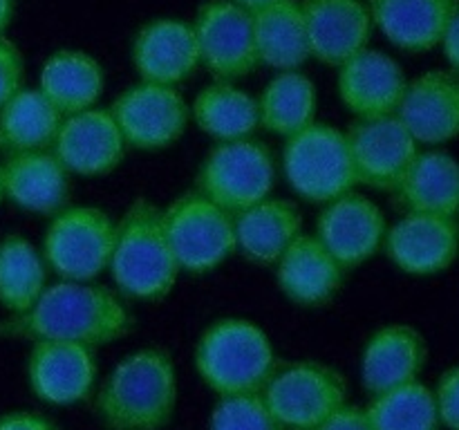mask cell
Masks as SVG:
<instances>
[{
  "instance_id": "obj_40",
  "label": "cell",
  "mask_w": 459,
  "mask_h": 430,
  "mask_svg": "<svg viewBox=\"0 0 459 430\" xmlns=\"http://www.w3.org/2000/svg\"><path fill=\"white\" fill-rule=\"evenodd\" d=\"M13 16V0H0V34L4 31V27L9 25Z\"/></svg>"
},
{
  "instance_id": "obj_3",
  "label": "cell",
  "mask_w": 459,
  "mask_h": 430,
  "mask_svg": "<svg viewBox=\"0 0 459 430\" xmlns=\"http://www.w3.org/2000/svg\"><path fill=\"white\" fill-rule=\"evenodd\" d=\"M108 271L121 294L143 303H160L178 285L182 269L170 249L161 209L148 197H137L117 222Z\"/></svg>"
},
{
  "instance_id": "obj_16",
  "label": "cell",
  "mask_w": 459,
  "mask_h": 430,
  "mask_svg": "<svg viewBox=\"0 0 459 430\" xmlns=\"http://www.w3.org/2000/svg\"><path fill=\"white\" fill-rule=\"evenodd\" d=\"M384 249L408 276H435L455 262L459 227L451 215L406 213L385 231Z\"/></svg>"
},
{
  "instance_id": "obj_41",
  "label": "cell",
  "mask_w": 459,
  "mask_h": 430,
  "mask_svg": "<svg viewBox=\"0 0 459 430\" xmlns=\"http://www.w3.org/2000/svg\"><path fill=\"white\" fill-rule=\"evenodd\" d=\"M233 3H238L240 7H245V9H249V12H255V9L267 7V4L276 3V0H233Z\"/></svg>"
},
{
  "instance_id": "obj_14",
  "label": "cell",
  "mask_w": 459,
  "mask_h": 430,
  "mask_svg": "<svg viewBox=\"0 0 459 430\" xmlns=\"http://www.w3.org/2000/svg\"><path fill=\"white\" fill-rule=\"evenodd\" d=\"M126 142L108 108H88L63 116L52 152L70 175L103 177L121 166Z\"/></svg>"
},
{
  "instance_id": "obj_34",
  "label": "cell",
  "mask_w": 459,
  "mask_h": 430,
  "mask_svg": "<svg viewBox=\"0 0 459 430\" xmlns=\"http://www.w3.org/2000/svg\"><path fill=\"white\" fill-rule=\"evenodd\" d=\"M209 430H285L264 403L263 392L220 397Z\"/></svg>"
},
{
  "instance_id": "obj_11",
  "label": "cell",
  "mask_w": 459,
  "mask_h": 430,
  "mask_svg": "<svg viewBox=\"0 0 459 430\" xmlns=\"http://www.w3.org/2000/svg\"><path fill=\"white\" fill-rule=\"evenodd\" d=\"M204 65L218 81H238L260 65L254 13L233 0H206L193 21Z\"/></svg>"
},
{
  "instance_id": "obj_35",
  "label": "cell",
  "mask_w": 459,
  "mask_h": 430,
  "mask_svg": "<svg viewBox=\"0 0 459 430\" xmlns=\"http://www.w3.org/2000/svg\"><path fill=\"white\" fill-rule=\"evenodd\" d=\"M25 81V61L12 40L0 36V108L22 88Z\"/></svg>"
},
{
  "instance_id": "obj_15",
  "label": "cell",
  "mask_w": 459,
  "mask_h": 430,
  "mask_svg": "<svg viewBox=\"0 0 459 430\" xmlns=\"http://www.w3.org/2000/svg\"><path fill=\"white\" fill-rule=\"evenodd\" d=\"M97 379L94 348L72 340H34L27 357V381L40 401L72 406L92 392Z\"/></svg>"
},
{
  "instance_id": "obj_30",
  "label": "cell",
  "mask_w": 459,
  "mask_h": 430,
  "mask_svg": "<svg viewBox=\"0 0 459 430\" xmlns=\"http://www.w3.org/2000/svg\"><path fill=\"white\" fill-rule=\"evenodd\" d=\"M255 101L260 128L276 137L290 139L316 121V85L300 70L276 72Z\"/></svg>"
},
{
  "instance_id": "obj_5",
  "label": "cell",
  "mask_w": 459,
  "mask_h": 430,
  "mask_svg": "<svg viewBox=\"0 0 459 430\" xmlns=\"http://www.w3.org/2000/svg\"><path fill=\"white\" fill-rule=\"evenodd\" d=\"M282 175L291 191L309 204H327L359 186L345 130L314 121L285 139Z\"/></svg>"
},
{
  "instance_id": "obj_22",
  "label": "cell",
  "mask_w": 459,
  "mask_h": 430,
  "mask_svg": "<svg viewBox=\"0 0 459 430\" xmlns=\"http://www.w3.org/2000/svg\"><path fill=\"white\" fill-rule=\"evenodd\" d=\"M70 177L65 166L49 150L9 152L0 164V182L7 200L30 213L54 215L67 206Z\"/></svg>"
},
{
  "instance_id": "obj_42",
  "label": "cell",
  "mask_w": 459,
  "mask_h": 430,
  "mask_svg": "<svg viewBox=\"0 0 459 430\" xmlns=\"http://www.w3.org/2000/svg\"><path fill=\"white\" fill-rule=\"evenodd\" d=\"M4 200V193H3V182H0V202Z\"/></svg>"
},
{
  "instance_id": "obj_31",
  "label": "cell",
  "mask_w": 459,
  "mask_h": 430,
  "mask_svg": "<svg viewBox=\"0 0 459 430\" xmlns=\"http://www.w3.org/2000/svg\"><path fill=\"white\" fill-rule=\"evenodd\" d=\"M61 124L58 108L39 88L22 85L0 108V143L9 152L49 150Z\"/></svg>"
},
{
  "instance_id": "obj_32",
  "label": "cell",
  "mask_w": 459,
  "mask_h": 430,
  "mask_svg": "<svg viewBox=\"0 0 459 430\" xmlns=\"http://www.w3.org/2000/svg\"><path fill=\"white\" fill-rule=\"evenodd\" d=\"M48 262L43 254L22 236L0 240V305L22 314L48 287Z\"/></svg>"
},
{
  "instance_id": "obj_23",
  "label": "cell",
  "mask_w": 459,
  "mask_h": 430,
  "mask_svg": "<svg viewBox=\"0 0 459 430\" xmlns=\"http://www.w3.org/2000/svg\"><path fill=\"white\" fill-rule=\"evenodd\" d=\"M426 340L420 331L406 322H390L379 327L368 339L361 357L363 388L375 394L388 392L403 383L417 381L424 370Z\"/></svg>"
},
{
  "instance_id": "obj_26",
  "label": "cell",
  "mask_w": 459,
  "mask_h": 430,
  "mask_svg": "<svg viewBox=\"0 0 459 430\" xmlns=\"http://www.w3.org/2000/svg\"><path fill=\"white\" fill-rule=\"evenodd\" d=\"M406 213H459V161L442 150L417 152L412 164L394 186Z\"/></svg>"
},
{
  "instance_id": "obj_37",
  "label": "cell",
  "mask_w": 459,
  "mask_h": 430,
  "mask_svg": "<svg viewBox=\"0 0 459 430\" xmlns=\"http://www.w3.org/2000/svg\"><path fill=\"white\" fill-rule=\"evenodd\" d=\"M316 430H372L370 419H368L366 408L359 406H341L332 417H327Z\"/></svg>"
},
{
  "instance_id": "obj_8",
  "label": "cell",
  "mask_w": 459,
  "mask_h": 430,
  "mask_svg": "<svg viewBox=\"0 0 459 430\" xmlns=\"http://www.w3.org/2000/svg\"><path fill=\"white\" fill-rule=\"evenodd\" d=\"M117 222L97 206H63L52 215L43 236L49 271L61 280H97L108 271Z\"/></svg>"
},
{
  "instance_id": "obj_6",
  "label": "cell",
  "mask_w": 459,
  "mask_h": 430,
  "mask_svg": "<svg viewBox=\"0 0 459 430\" xmlns=\"http://www.w3.org/2000/svg\"><path fill=\"white\" fill-rule=\"evenodd\" d=\"M273 186L276 161L272 150L254 137L215 143L195 177V191L231 215L272 195Z\"/></svg>"
},
{
  "instance_id": "obj_7",
  "label": "cell",
  "mask_w": 459,
  "mask_h": 430,
  "mask_svg": "<svg viewBox=\"0 0 459 430\" xmlns=\"http://www.w3.org/2000/svg\"><path fill=\"white\" fill-rule=\"evenodd\" d=\"M161 219L182 273L206 276L236 254L233 215L197 191L175 197Z\"/></svg>"
},
{
  "instance_id": "obj_28",
  "label": "cell",
  "mask_w": 459,
  "mask_h": 430,
  "mask_svg": "<svg viewBox=\"0 0 459 430\" xmlns=\"http://www.w3.org/2000/svg\"><path fill=\"white\" fill-rule=\"evenodd\" d=\"M251 13L260 65L276 72L300 70L312 58L300 0H276Z\"/></svg>"
},
{
  "instance_id": "obj_4",
  "label": "cell",
  "mask_w": 459,
  "mask_h": 430,
  "mask_svg": "<svg viewBox=\"0 0 459 430\" xmlns=\"http://www.w3.org/2000/svg\"><path fill=\"white\" fill-rule=\"evenodd\" d=\"M200 379L220 397L263 392L276 372V354L267 331L240 316L218 318L195 348Z\"/></svg>"
},
{
  "instance_id": "obj_38",
  "label": "cell",
  "mask_w": 459,
  "mask_h": 430,
  "mask_svg": "<svg viewBox=\"0 0 459 430\" xmlns=\"http://www.w3.org/2000/svg\"><path fill=\"white\" fill-rule=\"evenodd\" d=\"M0 430H56V426L36 412L13 410L0 415Z\"/></svg>"
},
{
  "instance_id": "obj_10",
  "label": "cell",
  "mask_w": 459,
  "mask_h": 430,
  "mask_svg": "<svg viewBox=\"0 0 459 430\" xmlns=\"http://www.w3.org/2000/svg\"><path fill=\"white\" fill-rule=\"evenodd\" d=\"M126 146L143 152L166 150L182 139L191 124V103L178 85L137 81L108 108Z\"/></svg>"
},
{
  "instance_id": "obj_27",
  "label": "cell",
  "mask_w": 459,
  "mask_h": 430,
  "mask_svg": "<svg viewBox=\"0 0 459 430\" xmlns=\"http://www.w3.org/2000/svg\"><path fill=\"white\" fill-rule=\"evenodd\" d=\"M106 88V72L83 49H56L39 74V90L63 116L94 108Z\"/></svg>"
},
{
  "instance_id": "obj_39",
  "label": "cell",
  "mask_w": 459,
  "mask_h": 430,
  "mask_svg": "<svg viewBox=\"0 0 459 430\" xmlns=\"http://www.w3.org/2000/svg\"><path fill=\"white\" fill-rule=\"evenodd\" d=\"M442 45H444V54H446V58H448V63H451L453 72H457V74H459V9L455 12V16H453V21H451V25H448L446 34H444Z\"/></svg>"
},
{
  "instance_id": "obj_29",
  "label": "cell",
  "mask_w": 459,
  "mask_h": 430,
  "mask_svg": "<svg viewBox=\"0 0 459 430\" xmlns=\"http://www.w3.org/2000/svg\"><path fill=\"white\" fill-rule=\"evenodd\" d=\"M191 119L218 143L254 137L260 128L258 101L233 81L215 79L204 85L191 103Z\"/></svg>"
},
{
  "instance_id": "obj_1",
  "label": "cell",
  "mask_w": 459,
  "mask_h": 430,
  "mask_svg": "<svg viewBox=\"0 0 459 430\" xmlns=\"http://www.w3.org/2000/svg\"><path fill=\"white\" fill-rule=\"evenodd\" d=\"M133 330L128 305L94 280H61L45 287L27 312L13 314L7 331L31 340H72L90 348L115 343Z\"/></svg>"
},
{
  "instance_id": "obj_9",
  "label": "cell",
  "mask_w": 459,
  "mask_h": 430,
  "mask_svg": "<svg viewBox=\"0 0 459 430\" xmlns=\"http://www.w3.org/2000/svg\"><path fill=\"white\" fill-rule=\"evenodd\" d=\"M263 399L285 430H316L348 403V383L325 363L300 361L273 372Z\"/></svg>"
},
{
  "instance_id": "obj_18",
  "label": "cell",
  "mask_w": 459,
  "mask_h": 430,
  "mask_svg": "<svg viewBox=\"0 0 459 430\" xmlns=\"http://www.w3.org/2000/svg\"><path fill=\"white\" fill-rule=\"evenodd\" d=\"M309 54L318 63L339 67L370 43L372 22L368 0H300Z\"/></svg>"
},
{
  "instance_id": "obj_2",
  "label": "cell",
  "mask_w": 459,
  "mask_h": 430,
  "mask_svg": "<svg viewBox=\"0 0 459 430\" xmlns=\"http://www.w3.org/2000/svg\"><path fill=\"white\" fill-rule=\"evenodd\" d=\"M99 419L110 430H160L178 408V370L169 352L143 348L108 372L99 388Z\"/></svg>"
},
{
  "instance_id": "obj_21",
  "label": "cell",
  "mask_w": 459,
  "mask_h": 430,
  "mask_svg": "<svg viewBox=\"0 0 459 430\" xmlns=\"http://www.w3.org/2000/svg\"><path fill=\"white\" fill-rule=\"evenodd\" d=\"M273 267L281 294L299 307H323L330 303L348 273L314 233H300Z\"/></svg>"
},
{
  "instance_id": "obj_19",
  "label": "cell",
  "mask_w": 459,
  "mask_h": 430,
  "mask_svg": "<svg viewBox=\"0 0 459 430\" xmlns=\"http://www.w3.org/2000/svg\"><path fill=\"white\" fill-rule=\"evenodd\" d=\"M130 56L139 81L179 85L200 67L193 22L182 18L148 21L134 34Z\"/></svg>"
},
{
  "instance_id": "obj_12",
  "label": "cell",
  "mask_w": 459,
  "mask_h": 430,
  "mask_svg": "<svg viewBox=\"0 0 459 430\" xmlns=\"http://www.w3.org/2000/svg\"><path fill=\"white\" fill-rule=\"evenodd\" d=\"M385 231L384 211L357 191L323 204L314 227V236L345 271L366 264L384 246Z\"/></svg>"
},
{
  "instance_id": "obj_24",
  "label": "cell",
  "mask_w": 459,
  "mask_h": 430,
  "mask_svg": "<svg viewBox=\"0 0 459 430\" xmlns=\"http://www.w3.org/2000/svg\"><path fill=\"white\" fill-rule=\"evenodd\" d=\"M377 30L399 49L426 52L442 43L459 0H368Z\"/></svg>"
},
{
  "instance_id": "obj_25",
  "label": "cell",
  "mask_w": 459,
  "mask_h": 430,
  "mask_svg": "<svg viewBox=\"0 0 459 430\" xmlns=\"http://www.w3.org/2000/svg\"><path fill=\"white\" fill-rule=\"evenodd\" d=\"M236 251L254 264H276L287 246L303 233V218L296 204L282 197H264L233 215Z\"/></svg>"
},
{
  "instance_id": "obj_36",
  "label": "cell",
  "mask_w": 459,
  "mask_h": 430,
  "mask_svg": "<svg viewBox=\"0 0 459 430\" xmlns=\"http://www.w3.org/2000/svg\"><path fill=\"white\" fill-rule=\"evenodd\" d=\"M435 403H437L439 421L446 428L459 430V366L451 367L439 376Z\"/></svg>"
},
{
  "instance_id": "obj_17",
  "label": "cell",
  "mask_w": 459,
  "mask_h": 430,
  "mask_svg": "<svg viewBox=\"0 0 459 430\" xmlns=\"http://www.w3.org/2000/svg\"><path fill=\"white\" fill-rule=\"evenodd\" d=\"M406 85L403 67L390 54L372 47L352 54L336 72L341 103L357 119L397 115Z\"/></svg>"
},
{
  "instance_id": "obj_20",
  "label": "cell",
  "mask_w": 459,
  "mask_h": 430,
  "mask_svg": "<svg viewBox=\"0 0 459 430\" xmlns=\"http://www.w3.org/2000/svg\"><path fill=\"white\" fill-rule=\"evenodd\" d=\"M397 116L417 143H446L459 134V74L424 72L408 81Z\"/></svg>"
},
{
  "instance_id": "obj_13",
  "label": "cell",
  "mask_w": 459,
  "mask_h": 430,
  "mask_svg": "<svg viewBox=\"0 0 459 430\" xmlns=\"http://www.w3.org/2000/svg\"><path fill=\"white\" fill-rule=\"evenodd\" d=\"M359 184L375 191H394L417 157V146L397 115L354 119L345 130Z\"/></svg>"
},
{
  "instance_id": "obj_33",
  "label": "cell",
  "mask_w": 459,
  "mask_h": 430,
  "mask_svg": "<svg viewBox=\"0 0 459 430\" xmlns=\"http://www.w3.org/2000/svg\"><path fill=\"white\" fill-rule=\"evenodd\" d=\"M372 430H437L439 415L435 392L411 381L388 392L375 394L366 408Z\"/></svg>"
}]
</instances>
